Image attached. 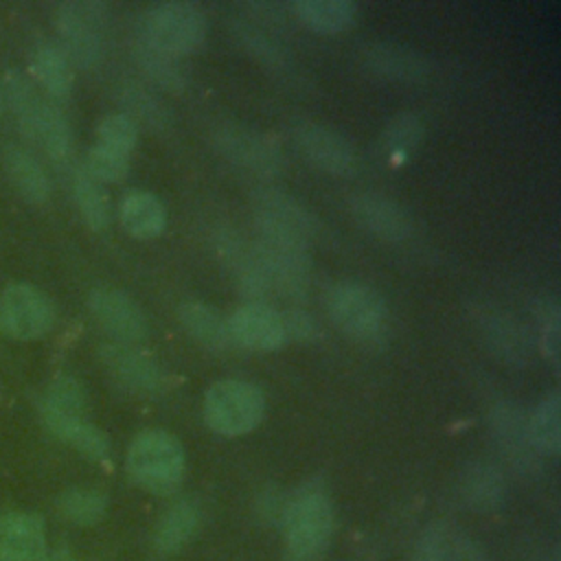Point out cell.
Wrapping results in <instances>:
<instances>
[{"label":"cell","mask_w":561,"mask_h":561,"mask_svg":"<svg viewBox=\"0 0 561 561\" xmlns=\"http://www.w3.org/2000/svg\"><path fill=\"white\" fill-rule=\"evenodd\" d=\"M283 530L294 557L320 554L333 533V506L320 478L300 484L283 506Z\"/></svg>","instance_id":"6da1fadb"},{"label":"cell","mask_w":561,"mask_h":561,"mask_svg":"<svg viewBox=\"0 0 561 561\" xmlns=\"http://www.w3.org/2000/svg\"><path fill=\"white\" fill-rule=\"evenodd\" d=\"M184 447L178 436L164 430H145L136 434L127 449V473L149 493L167 495L175 491L184 480Z\"/></svg>","instance_id":"7a4b0ae2"},{"label":"cell","mask_w":561,"mask_h":561,"mask_svg":"<svg viewBox=\"0 0 561 561\" xmlns=\"http://www.w3.org/2000/svg\"><path fill=\"white\" fill-rule=\"evenodd\" d=\"M206 37L204 11L184 0L151 4L140 20L138 39L175 59L195 53Z\"/></svg>","instance_id":"3957f363"},{"label":"cell","mask_w":561,"mask_h":561,"mask_svg":"<svg viewBox=\"0 0 561 561\" xmlns=\"http://www.w3.org/2000/svg\"><path fill=\"white\" fill-rule=\"evenodd\" d=\"M265 416V394L243 379L215 381L204 394V421L221 436H243Z\"/></svg>","instance_id":"277c9868"},{"label":"cell","mask_w":561,"mask_h":561,"mask_svg":"<svg viewBox=\"0 0 561 561\" xmlns=\"http://www.w3.org/2000/svg\"><path fill=\"white\" fill-rule=\"evenodd\" d=\"M327 311L333 324L348 337L368 342L383 333L388 305L377 289L359 280H342L327 294Z\"/></svg>","instance_id":"5b68a950"},{"label":"cell","mask_w":561,"mask_h":561,"mask_svg":"<svg viewBox=\"0 0 561 561\" xmlns=\"http://www.w3.org/2000/svg\"><path fill=\"white\" fill-rule=\"evenodd\" d=\"M9 94L24 134H28L53 160H66L70 153V127L61 110L37 96L31 83L20 75L9 79Z\"/></svg>","instance_id":"8992f818"},{"label":"cell","mask_w":561,"mask_h":561,"mask_svg":"<svg viewBox=\"0 0 561 561\" xmlns=\"http://www.w3.org/2000/svg\"><path fill=\"white\" fill-rule=\"evenodd\" d=\"M105 7L94 0H68L55 11L61 50L79 68H92L103 55Z\"/></svg>","instance_id":"52a82bcc"},{"label":"cell","mask_w":561,"mask_h":561,"mask_svg":"<svg viewBox=\"0 0 561 561\" xmlns=\"http://www.w3.org/2000/svg\"><path fill=\"white\" fill-rule=\"evenodd\" d=\"M250 250L270 280L272 294H280L287 300H302L307 296L311 274L307 245L285 239L256 237V241L250 243Z\"/></svg>","instance_id":"ba28073f"},{"label":"cell","mask_w":561,"mask_h":561,"mask_svg":"<svg viewBox=\"0 0 561 561\" xmlns=\"http://www.w3.org/2000/svg\"><path fill=\"white\" fill-rule=\"evenodd\" d=\"M252 210L259 237L309 245V239L318 230L309 208L280 188H256L252 195Z\"/></svg>","instance_id":"9c48e42d"},{"label":"cell","mask_w":561,"mask_h":561,"mask_svg":"<svg viewBox=\"0 0 561 561\" xmlns=\"http://www.w3.org/2000/svg\"><path fill=\"white\" fill-rule=\"evenodd\" d=\"M213 145L228 162L261 178H272L285 167L280 147L267 134L239 123L219 125L213 131Z\"/></svg>","instance_id":"30bf717a"},{"label":"cell","mask_w":561,"mask_h":561,"mask_svg":"<svg viewBox=\"0 0 561 561\" xmlns=\"http://www.w3.org/2000/svg\"><path fill=\"white\" fill-rule=\"evenodd\" d=\"M55 324L53 300L31 283H11L0 294V327L15 340H37Z\"/></svg>","instance_id":"8fae6325"},{"label":"cell","mask_w":561,"mask_h":561,"mask_svg":"<svg viewBox=\"0 0 561 561\" xmlns=\"http://www.w3.org/2000/svg\"><path fill=\"white\" fill-rule=\"evenodd\" d=\"M294 140L302 158L324 173L353 175L359 167V156L353 142L333 127L322 123H300L294 129Z\"/></svg>","instance_id":"7c38bea8"},{"label":"cell","mask_w":561,"mask_h":561,"mask_svg":"<svg viewBox=\"0 0 561 561\" xmlns=\"http://www.w3.org/2000/svg\"><path fill=\"white\" fill-rule=\"evenodd\" d=\"M88 307L94 320L118 342L138 344L149 333V322L140 305L121 289L96 287L88 296Z\"/></svg>","instance_id":"4fadbf2b"},{"label":"cell","mask_w":561,"mask_h":561,"mask_svg":"<svg viewBox=\"0 0 561 561\" xmlns=\"http://www.w3.org/2000/svg\"><path fill=\"white\" fill-rule=\"evenodd\" d=\"M232 344L245 351H276L287 344L283 316L270 302H243L228 316Z\"/></svg>","instance_id":"5bb4252c"},{"label":"cell","mask_w":561,"mask_h":561,"mask_svg":"<svg viewBox=\"0 0 561 561\" xmlns=\"http://www.w3.org/2000/svg\"><path fill=\"white\" fill-rule=\"evenodd\" d=\"M351 215L366 232L390 243L405 241L414 230L410 213L399 202L377 191L357 193L351 199Z\"/></svg>","instance_id":"9a60e30c"},{"label":"cell","mask_w":561,"mask_h":561,"mask_svg":"<svg viewBox=\"0 0 561 561\" xmlns=\"http://www.w3.org/2000/svg\"><path fill=\"white\" fill-rule=\"evenodd\" d=\"M101 359L114 379L131 392L158 394L167 386L164 370L153 359L127 344L112 342L101 346Z\"/></svg>","instance_id":"2e32d148"},{"label":"cell","mask_w":561,"mask_h":561,"mask_svg":"<svg viewBox=\"0 0 561 561\" xmlns=\"http://www.w3.org/2000/svg\"><path fill=\"white\" fill-rule=\"evenodd\" d=\"M46 528L35 513H7L0 517V561H42Z\"/></svg>","instance_id":"e0dca14e"},{"label":"cell","mask_w":561,"mask_h":561,"mask_svg":"<svg viewBox=\"0 0 561 561\" xmlns=\"http://www.w3.org/2000/svg\"><path fill=\"white\" fill-rule=\"evenodd\" d=\"M362 59L373 75L392 81H421L430 72V64L421 53L392 42L366 44Z\"/></svg>","instance_id":"ac0fdd59"},{"label":"cell","mask_w":561,"mask_h":561,"mask_svg":"<svg viewBox=\"0 0 561 561\" xmlns=\"http://www.w3.org/2000/svg\"><path fill=\"white\" fill-rule=\"evenodd\" d=\"M178 318L184 331L202 346L210 351H226L234 346L230 337L228 318L213 305H206L202 300H184L178 307Z\"/></svg>","instance_id":"d6986e66"},{"label":"cell","mask_w":561,"mask_h":561,"mask_svg":"<svg viewBox=\"0 0 561 561\" xmlns=\"http://www.w3.org/2000/svg\"><path fill=\"white\" fill-rule=\"evenodd\" d=\"M118 219L127 234L136 239H153L167 226L164 204L149 191H129L118 204Z\"/></svg>","instance_id":"ffe728a7"},{"label":"cell","mask_w":561,"mask_h":561,"mask_svg":"<svg viewBox=\"0 0 561 561\" xmlns=\"http://www.w3.org/2000/svg\"><path fill=\"white\" fill-rule=\"evenodd\" d=\"M42 416H44V423L48 425V430L55 436H59L64 443L72 445L77 451H81L83 456H88L92 460H107L110 438L96 425L88 423L85 419L50 412L46 408H42Z\"/></svg>","instance_id":"44dd1931"},{"label":"cell","mask_w":561,"mask_h":561,"mask_svg":"<svg viewBox=\"0 0 561 561\" xmlns=\"http://www.w3.org/2000/svg\"><path fill=\"white\" fill-rule=\"evenodd\" d=\"M291 11L307 28L324 35L351 28L359 15L357 4L351 0H296Z\"/></svg>","instance_id":"7402d4cb"},{"label":"cell","mask_w":561,"mask_h":561,"mask_svg":"<svg viewBox=\"0 0 561 561\" xmlns=\"http://www.w3.org/2000/svg\"><path fill=\"white\" fill-rule=\"evenodd\" d=\"M2 162L9 180L24 199L33 204H44L50 197V180L33 153L18 145H11L4 149Z\"/></svg>","instance_id":"603a6c76"},{"label":"cell","mask_w":561,"mask_h":561,"mask_svg":"<svg viewBox=\"0 0 561 561\" xmlns=\"http://www.w3.org/2000/svg\"><path fill=\"white\" fill-rule=\"evenodd\" d=\"M202 515L199 506L193 500H180L160 517L156 533H153V546L160 554H173L180 548L188 543V539L199 528Z\"/></svg>","instance_id":"cb8c5ba5"},{"label":"cell","mask_w":561,"mask_h":561,"mask_svg":"<svg viewBox=\"0 0 561 561\" xmlns=\"http://www.w3.org/2000/svg\"><path fill=\"white\" fill-rule=\"evenodd\" d=\"M31 72L37 83L55 99H66L72 90V64L55 44H42L33 50Z\"/></svg>","instance_id":"d4e9b609"},{"label":"cell","mask_w":561,"mask_h":561,"mask_svg":"<svg viewBox=\"0 0 561 561\" xmlns=\"http://www.w3.org/2000/svg\"><path fill=\"white\" fill-rule=\"evenodd\" d=\"M482 333L489 340V346L506 362L522 364L528 357V337L519 322L511 313H500L489 309L482 313Z\"/></svg>","instance_id":"484cf974"},{"label":"cell","mask_w":561,"mask_h":561,"mask_svg":"<svg viewBox=\"0 0 561 561\" xmlns=\"http://www.w3.org/2000/svg\"><path fill=\"white\" fill-rule=\"evenodd\" d=\"M526 425L533 449L557 456L561 449V394L557 390L546 394L526 419Z\"/></svg>","instance_id":"4316f807"},{"label":"cell","mask_w":561,"mask_h":561,"mask_svg":"<svg viewBox=\"0 0 561 561\" xmlns=\"http://www.w3.org/2000/svg\"><path fill=\"white\" fill-rule=\"evenodd\" d=\"M462 497L476 511H493L504 497V478L497 467L476 462L462 478Z\"/></svg>","instance_id":"83f0119b"},{"label":"cell","mask_w":561,"mask_h":561,"mask_svg":"<svg viewBox=\"0 0 561 561\" xmlns=\"http://www.w3.org/2000/svg\"><path fill=\"white\" fill-rule=\"evenodd\" d=\"M423 118L414 112H399L381 131V149L392 162H403L423 140Z\"/></svg>","instance_id":"f1b7e54d"},{"label":"cell","mask_w":561,"mask_h":561,"mask_svg":"<svg viewBox=\"0 0 561 561\" xmlns=\"http://www.w3.org/2000/svg\"><path fill=\"white\" fill-rule=\"evenodd\" d=\"M136 59L149 81L169 92H182L186 85V75L180 61L162 50H156L138 39L136 44Z\"/></svg>","instance_id":"f546056e"},{"label":"cell","mask_w":561,"mask_h":561,"mask_svg":"<svg viewBox=\"0 0 561 561\" xmlns=\"http://www.w3.org/2000/svg\"><path fill=\"white\" fill-rule=\"evenodd\" d=\"M59 513L79 526H94L99 524L107 513V495L99 489H68L57 500Z\"/></svg>","instance_id":"4dcf8cb0"},{"label":"cell","mask_w":561,"mask_h":561,"mask_svg":"<svg viewBox=\"0 0 561 561\" xmlns=\"http://www.w3.org/2000/svg\"><path fill=\"white\" fill-rule=\"evenodd\" d=\"M72 191H75V199H77V206L81 210L83 221L92 230L107 228V224H110V199L103 191V184L96 182L85 169H79L75 173Z\"/></svg>","instance_id":"1f68e13d"},{"label":"cell","mask_w":561,"mask_h":561,"mask_svg":"<svg viewBox=\"0 0 561 561\" xmlns=\"http://www.w3.org/2000/svg\"><path fill=\"white\" fill-rule=\"evenodd\" d=\"M493 427L502 443V447L513 454V458L528 460L530 458V440H528V425L526 416L513 403H500L493 410Z\"/></svg>","instance_id":"d6a6232c"},{"label":"cell","mask_w":561,"mask_h":561,"mask_svg":"<svg viewBox=\"0 0 561 561\" xmlns=\"http://www.w3.org/2000/svg\"><path fill=\"white\" fill-rule=\"evenodd\" d=\"M85 405H88L85 390L70 375L55 377L42 399V408L64 416H77V419H85Z\"/></svg>","instance_id":"836d02e7"},{"label":"cell","mask_w":561,"mask_h":561,"mask_svg":"<svg viewBox=\"0 0 561 561\" xmlns=\"http://www.w3.org/2000/svg\"><path fill=\"white\" fill-rule=\"evenodd\" d=\"M96 138H99L96 145H103L107 149L129 156L138 142V125L125 112L107 114L99 121Z\"/></svg>","instance_id":"e575fe53"},{"label":"cell","mask_w":561,"mask_h":561,"mask_svg":"<svg viewBox=\"0 0 561 561\" xmlns=\"http://www.w3.org/2000/svg\"><path fill=\"white\" fill-rule=\"evenodd\" d=\"M96 182H121L129 171V156L107 149L103 145H94L85 156L83 167Z\"/></svg>","instance_id":"d590c367"},{"label":"cell","mask_w":561,"mask_h":561,"mask_svg":"<svg viewBox=\"0 0 561 561\" xmlns=\"http://www.w3.org/2000/svg\"><path fill=\"white\" fill-rule=\"evenodd\" d=\"M125 103L129 107V118L138 125V121H142L145 125H149L151 129H162L169 125V112L167 107L147 90L131 85L125 92Z\"/></svg>","instance_id":"8d00e7d4"},{"label":"cell","mask_w":561,"mask_h":561,"mask_svg":"<svg viewBox=\"0 0 561 561\" xmlns=\"http://www.w3.org/2000/svg\"><path fill=\"white\" fill-rule=\"evenodd\" d=\"M539 346L543 357L557 368L559 366V355H561V311L554 300L541 302L539 311Z\"/></svg>","instance_id":"74e56055"},{"label":"cell","mask_w":561,"mask_h":561,"mask_svg":"<svg viewBox=\"0 0 561 561\" xmlns=\"http://www.w3.org/2000/svg\"><path fill=\"white\" fill-rule=\"evenodd\" d=\"M237 33H239L241 42L245 44V48L252 55H256L263 64H267V66H283L285 64V59H287L285 48L276 39H272L270 35L261 33V28L239 26Z\"/></svg>","instance_id":"f35d334b"},{"label":"cell","mask_w":561,"mask_h":561,"mask_svg":"<svg viewBox=\"0 0 561 561\" xmlns=\"http://www.w3.org/2000/svg\"><path fill=\"white\" fill-rule=\"evenodd\" d=\"M449 530L445 524H432L421 535L412 561H449Z\"/></svg>","instance_id":"ab89813d"},{"label":"cell","mask_w":561,"mask_h":561,"mask_svg":"<svg viewBox=\"0 0 561 561\" xmlns=\"http://www.w3.org/2000/svg\"><path fill=\"white\" fill-rule=\"evenodd\" d=\"M283 316V327H285V335L287 342H313L320 337V327L318 322L302 309H289Z\"/></svg>","instance_id":"60d3db41"},{"label":"cell","mask_w":561,"mask_h":561,"mask_svg":"<svg viewBox=\"0 0 561 561\" xmlns=\"http://www.w3.org/2000/svg\"><path fill=\"white\" fill-rule=\"evenodd\" d=\"M42 561H72V554H70V550H66V548H57V550H53V552H46Z\"/></svg>","instance_id":"b9f144b4"},{"label":"cell","mask_w":561,"mask_h":561,"mask_svg":"<svg viewBox=\"0 0 561 561\" xmlns=\"http://www.w3.org/2000/svg\"><path fill=\"white\" fill-rule=\"evenodd\" d=\"M0 110H2V96H0Z\"/></svg>","instance_id":"7bdbcfd3"}]
</instances>
